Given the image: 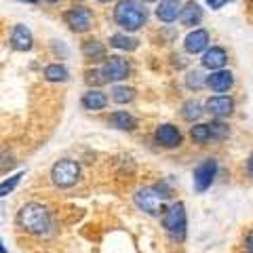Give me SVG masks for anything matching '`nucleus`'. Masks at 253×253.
<instances>
[{
    "mask_svg": "<svg viewBox=\"0 0 253 253\" xmlns=\"http://www.w3.org/2000/svg\"><path fill=\"white\" fill-rule=\"evenodd\" d=\"M114 21L125 32H137L148 21V9L144 0H121L114 9Z\"/></svg>",
    "mask_w": 253,
    "mask_h": 253,
    "instance_id": "f257e3e1",
    "label": "nucleus"
},
{
    "mask_svg": "<svg viewBox=\"0 0 253 253\" xmlns=\"http://www.w3.org/2000/svg\"><path fill=\"white\" fill-rule=\"evenodd\" d=\"M19 226L30 234L42 236L51 232V215L41 203H28L19 211Z\"/></svg>",
    "mask_w": 253,
    "mask_h": 253,
    "instance_id": "f03ea898",
    "label": "nucleus"
},
{
    "mask_svg": "<svg viewBox=\"0 0 253 253\" xmlns=\"http://www.w3.org/2000/svg\"><path fill=\"white\" fill-rule=\"evenodd\" d=\"M169 196H171L169 190H165L161 186H146L135 192V205L141 211H146L148 215H161V213L167 211L165 201Z\"/></svg>",
    "mask_w": 253,
    "mask_h": 253,
    "instance_id": "7ed1b4c3",
    "label": "nucleus"
},
{
    "mask_svg": "<svg viewBox=\"0 0 253 253\" xmlns=\"http://www.w3.org/2000/svg\"><path fill=\"white\" fill-rule=\"evenodd\" d=\"M163 226L167 234L173 241H184L186 239V228H188V217H186V207L184 203H175L165 211Z\"/></svg>",
    "mask_w": 253,
    "mask_h": 253,
    "instance_id": "20e7f679",
    "label": "nucleus"
},
{
    "mask_svg": "<svg viewBox=\"0 0 253 253\" xmlns=\"http://www.w3.org/2000/svg\"><path fill=\"white\" fill-rule=\"evenodd\" d=\"M78 177H81V167H78L76 161H70V158H63V161L55 163L51 169V179L57 188H70L74 186Z\"/></svg>",
    "mask_w": 253,
    "mask_h": 253,
    "instance_id": "39448f33",
    "label": "nucleus"
},
{
    "mask_svg": "<svg viewBox=\"0 0 253 253\" xmlns=\"http://www.w3.org/2000/svg\"><path fill=\"white\" fill-rule=\"evenodd\" d=\"M63 21H66V26L72 32L83 34V32H89L93 26V13L83 4H76L63 13Z\"/></svg>",
    "mask_w": 253,
    "mask_h": 253,
    "instance_id": "423d86ee",
    "label": "nucleus"
},
{
    "mask_svg": "<svg viewBox=\"0 0 253 253\" xmlns=\"http://www.w3.org/2000/svg\"><path fill=\"white\" fill-rule=\"evenodd\" d=\"M101 72H104L106 83H118V81H125V78L129 76L131 66H129V61L118 57V55H110L104 63V68H101Z\"/></svg>",
    "mask_w": 253,
    "mask_h": 253,
    "instance_id": "0eeeda50",
    "label": "nucleus"
},
{
    "mask_svg": "<svg viewBox=\"0 0 253 253\" xmlns=\"http://www.w3.org/2000/svg\"><path fill=\"white\" fill-rule=\"evenodd\" d=\"M215 173H217V163L213 161V158H207V161H203L199 167L194 169V188L196 192H205V190H209L213 179H215Z\"/></svg>",
    "mask_w": 253,
    "mask_h": 253,
    "instance_id": "6e6552de",
    "label": "nucleus"
},
{
    "mask_svg": "<svg viewBox=\"0 0 253 253\" xmlns=\"http://www.w3.org/2000/svg\"><path fill=\"white\" fill-rule=\"evenodd\" d=\"M207 46H209V32L207 30H194V32H190V34L186 36V41H184V49L188 53H201V51H207Z\"/></svg>",
    "mask_w": 253,
    "mask_h": 253,
    "instance_id": "1a4fd4ad",
    "label": "nucleus"
},
{
    "mask_svg": "<svg viewBox=\"0 0 253 253\" xmlns=\"http://www.w3.org/2000/svg\"><path fill=\"white\" fill-rule=\"evenodd\" d=\"M226 61H228V53L221 49V46H211V49L205 51L203 59H201L203 68L211 70V72H215V70H221V68L226 66Z\"/></svg>",
    "mask_w": 253,
    "mask_h": 253,
    "instance_id": "9d476101",
    "label": "nucleus"
},
{
    "mask_svg": "<svg viewBox=\"0 0 253 253\" xmlns=\"http://www.w3.org/2000/svg\"><path fill=\"white\" fill-rule=\"evenodd\" d=\"M156 141L161 146H165V148H175V146H179L181 144V133H179V129L177 126H173V125H161L156 129Z\"/></svg>",
    "mask_w": 253,
    "mask_h": 253,
    "instance_id": "9b49d317",
    "label": "nucleus"
},
{
    "mask_svg": "<svg viewBox=\"0 0 253 253\" xmlns=\"http://www.w3.org/2000/svg\"><path fill=\"white\" fill-rule=\"evenodd\" d=\"M205 108H207V112H209L211 116L221 118V116L232 114L234 101H232L230 97H224V95H217V97H209L207 104H205Z\"/></svg>",
    "mask_w": 253,
    "mask_h": 253,
    "instance_id": "f8f14e48",
    "label": "nucleus"
},
{
    "mask_svg": "<svg viewBox=\"0 0 253 253\" xmlns=\"http://www.w3.org/2000/svg\"><path fill=\"white\" fill-rule=\"evenodd\" d=\"M32 44H34V38H32V32L26 26H15L13 34H11V46L15 51H30Z\"/></svg>",
    "mask_w": 253,
    "mask_h": 253,
    "instance_id": "ddd939ff",
    "label": "nucleus"
},
{
    "mask_svg": "<svg viewBox=\"0 0 253 253\" xmlns=\"http://www.w3.org/2000/svg\"><path fill=\"white\" fill-rule=\"evenodd\" d=\"M181 15V4L179 0H161L156 6V17L165 23H173Z\"/></svg>",
    "mask_w": 253,
    "mask_h": 253,
    "instance_id": "4468645a",
    "label": "nucleus"
},
{
    "mask_svg": "<svg viewBox=\"0 0 253 253\" xmlns=\"http://www.w3.org/2000/svg\"><path fill=\"white\" fill-rule=\"evenodd\" d=\"M207 84L215 93H226L228 89H232L234 76H232V72H226V70H215V72H211V76L207 78Z\"/></svg>",
    "mask_w": 253,
    "mask_h": 253,
    "instance_id": "2eb2a0df",
    "label": "nucleus"
},
{
    "mask_svg": "<svg viewBox=\"0 0 253 253\" xmlns=\"http://www.w3.org/2000/svg\"><path fill=\"white\" fill-rule=\"evenodd\" d=\"M81 104L84 110H91V112H99V110H104L108 106V97H106V93H101L97 89H91V91H86L83 95V99H81Z\"/></svg>",
    "mask_w": 253,
    "mask_h": 253,
    "instance_id": "dca6fc26",
    "label": "nucleus"
},
{
    "mask_svg": "<svg viewBox=\"0 0 253 253\" xmlns=\"http://www.w3.org/2000/svg\"><path fill=\"white\" fill-rule=\"evenodd\" d=\"M179 19L184 26L188 28H192V26H199V23L203 21V9H201V4H196V2H188L184 9H181V15H179Z\"/></svg>",
    "mask_w": 253,
    "mask_h": 253,
    "instance_id": "f3484780",
    "label": "nucleus"
},
{
    "mask_svg": "<svg viewBox=\"0 0 253 253\" xmlns=\"http://www.w3.org/2000/svg\"><path fill=\"white\" fill-rule=\"evenodd\" d=\"M108 123L112 125L114 129H121V131H133L137 126V121L129 112H114V114H110Z\"/></svg>",
    "mask_w": 253,
    "mask_h": 253,
    "instance_id": "a211bd4d",
    "label": "nucleus"
},
{
    "mask_svg": "<svg viewBox=\"0 0 253 253\" xmlns=\"http://www.w3.org/2000/svg\"><path fill=\"white\" fill-rule=\"evenodd\" d=\"M110 44H112L114 49H121V51H135L139 41L137 38L126 36V34H114V36H110Z\"/></svg>",
    "mask_w": 253,
    "mask_h": 253,
    "instance_id": "6ab92c4d",
    "label": "nucleus"
},
{
    "mask_svg": "<svg viewBox=\"0 0 253 253\" xmlns=\"http://www.w3.org/2000/svg\"><path fill=\"white\" fill-rule=\"evenodd\" d=\"M68 70L61 66V63H51V66L44 68V78L49 83H66L68 81Z\"/></svg>",
    "mask_w": 253,
    "mask_h": 253,
    "instance_id": "aec40b11",
    "label": "nucleus"
},
{
    "mask_svg": "<svg viewBox=\"0 0 253 253\" xmlns=\"http://www.w3.org/2000/svg\"><path fill=\"white\" fill-rule=\"evenodd\" d=\"M83 55L86 59H101L106 57V46L99 41H86L83 44Z\"/></svg>",
    "mask_w": 253,
    "mask_h": 253,
    "instance_id": "412c9836",
    "label": "nucleus"
},
{
    "mask_svg": "<svg viewBox=\"0 0 253 253\" xmlns=\"http://www.w3.org/2000/svg\"><path fill=\"white\" fill-rule=\"evenodd\" d=\"M201 114H203V106L199 104V101H194V99H190V101H186V104L181 106V118L188 121V123H194L196 118H201Z\"/></svg>",
    "mask_w": 253,
    "mask_h": 253,
    "instance_id": "4be33fe9",
    "label": "nucleus"
},
{
    "mask_svg": "<svg viewBox=\"0 0 253 253\" xmlns=\"http://www.w3.org/2000/svg\"><path fill=\"white\" fill-rule=\"evenodd\" d=\"M190 135H192V139L196 141V144H209V141H213L211 137V126L209 125H194L192 129H190Z\"/></svg>",
    "mask_w": 253,
    "mask_h": 253,
    "instance_id": "5701e85b",
    "label": "nucleus"
},
{
    "mask_svg": "<svg viewBox=\"0 0 253 253\" xmlns=\"http://www.w3.org/2000/svg\"><path fill=\"white\" fill-rule=\"evenodd\" d=\"M135 97V89H131V86H114L112 89V99L116 104H129Z\"/></svg>",
    "mask_w": 253,
    "mask_h": 253,
    "instance_id": "b1692460",
    "label": "nucleus"
},
{
    "mask_svg": "<svg viewBox=\"0 0 253 253\" xmlns=\"http://www.w3.org/2000/svg\"><path fill=\"white\" fill-rule=\"evenodd\" d=\"M21 177H23V173H15L13 177H9V179H4V181H0V199L2 196H6V194H11L15 188L19 186V181H21Z\"/></svg>",
    "mask_w": 253,
    "mask_h": 253,
    "instance_id": "393cba45",
    "label": "nucleus"
},
{
    "mask_svg": "<svg viewBox=\"0 0 253 253\" xmlns=\"http://www.w3.org/2000/svg\"><path fill=\"white\" fill-rule=\"evenodd\" d=\"M209 126H211V137H213V141H221L224 137H228V125L215 121V123H209Z\"/></svg>",
    "mask_w": 253,
    "mask_h": 253,
    "instance_id": "a878e982",
    "label": "nucleus"
},
{
    "mask_svg": "<svg viewBox=\"0 0 253 253\" xmlns=\"http://www.w3.org/2000/svg\"><path fill=\"white\" fill-rule=\"evenodd\" d=\"M205 83H207V81H203V74L201 72H190L188 78H186V84L190 86V89H201Z\"/></svg>",
    "mask_w": 253,
    "mask_h": 253,
    "instance_id": "bb28decb",
    "label": "nucleus"
},
{
    "mask_svg": "<svg viewBox=\"0 0 253 253\" xmlns=\"http://www.w3.org/2000/svg\"><path fill=\"white\" fill-rule=\"evenodd\" d=\"M86 83L89 84H104L106 83L104 72H101V70H91V72H86Z\"/></svg>",
    "mask_w": 253,
    "mask_h": 253,
    "instance_id": "cd10ccee",
    "label": "nucleus"
},
{
    "mask_svg": "<svg viewBox=\"0 0 253 253\" xmlns=\"http://www.w3.org/2000/svg\"><path fill=\"white\" fill-rule=\"evenodd\" d=\"M205 2H207L211 9H215V11H217V9H221V6L228 2V0H205Z\"/></svg>",
    "mask_w": 253,
    "mask_h": 253,
    "instance_id": "c85d7f7f",
    "label": "nucleus"
},
{
    "mask_svg": "<svg viewBox=\"0 0 253 253\" xmlns=\"http://www.w3.org/2000/svg\"><path fill=\"white\" fill-rule=\"evenodd\" d=\"M245 247H247V253H253V232H249L247 241H245Z\"/></svg>",
    "mask_w": 253,
    "mask_h": 253,
    "instance_id": "c756f323",
    "label": "nucleus"
},
{
    "mask_svg": "<svg viewBox=\"0 0 253 253\" xmlns=\"http://www.w3.org/2000/svg\"><path fill=\"white\" fill-rule=\"evenodd\" d=\"M247 169H249V173H251V175H253V154H251V158H249V161H247Z\"/></svg>",
    "mask_w": 253,
    "mask_h": 253,
    "instance_id": "7c9ffc66",
    "label": "nucleus"
},
{
    "mask_svg": "<svg viewBox=\"0 0 253 253\" xmlns=\"http://www.w3.org/2000/svg\"><path fill=\"white\" fill-rule=\"evenodd\" d=\"M0 253H6V249L2 247V243H0Z\"/></svg>",
    "mask_w": 253,
    "mask_h": 253,
    "instance_id": "2f4dec72",
    "label": "nucleus"
},
{
    "mask_svg": "<svg viewBox=\"0 0 253 253\" xmlns=\"http://www.w3.org/2000/svg\"><path fill=\"white\" fill-rule=\"evenodd\" d=\"M23 2H32V4H34V2H38V0H23Z\"/></svg>",
    "mask_w": 253,
    "mask_h": 253,
    "instance_id": "473e14b6",
    "label": "nucleus"
},
{
    "mask_svg": "<svg viewBox=\"0 0 253 253\" xmlns=\"http://www.w3.org/2000/svg\"><path fill=\"white\" fill-rule=\"evenodd\" d=\"M44 2H57V0H44Z\"/></svg>",
    "mask_w": 253,
    "mask_h": 253,
    "instance_id": "72a5a7b5",
    "label": "nucleus"
},
{
    "mask_svg": "<svg viewBox=\"0 0 253 253\" xmlns=\"http://www.w3.org/2000/svg\"><path fill=\"white\" fill-rule=\"evenodd\" d=\"M144 2H156V0H144Z\"/></svg>",
    "mask_w": 253,
    "mask_h": 253,
    "instance_id": "f704fd0d",
    "label": "nucleus"
},
{
    "mask_svg": "<svg viewBox=\"0 0 253 253\" xmlns=\"http://www.w3.org/2000/svg\"><path fill=\"white\" fill-rule=\"evenodd\" d=\"M97 2H110V0H97Z\"/></svg>",
    "mask_w": 253,
    "mask_h": 253,
    "instance_id": "c9c22d12",
    "label": "nucleus"
}]
</instances>
